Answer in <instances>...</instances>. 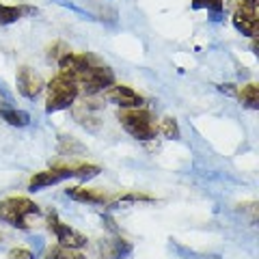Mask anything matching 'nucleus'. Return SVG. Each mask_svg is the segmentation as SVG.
Masks as SVG:
<instances>
[{
    "label": "nucleus",
    "mask_w": 259,
    "mask_h": 259,
    "mask_svg": "<svg viewBox=\"0 0 259 259\" xmlns=\"http://www.w3.org/2000/svg\"><path fill=\"white\" fill-rule=\"evenodd\" d=\"M236 95H238V100L244 108H250V110L259 108V87L255 82H248L244 87H240L236 91Z\"/></svg>",
    "instance_id": "4468645a"
},
{
    "label": "nucleus",
    "mask_w": 259,
    "mask_h": 259,
    "mask_svg": "<svg viewBox=\"0 0 259 259\" xmlns=\"http://www.w3.org/2000/svg\"><path fill=\"white\" fill-rule=\"evenodd\" d=\"M158 134H162L164 139H168V141H177L180 139V125H177V119H173V117H164L162 119V123L158 125Z\"/></svg>",
    "instance_id": "a211bd4d"
},
{
    "label": "nucleus",
    "mask_w": 259,
    "mask_h": 259,
    "mask_svg": "<svg viewBox=\"0 0 259 259\" xmlns=\"http://www.w3.org/2000/svg\"><path fill=\"white\" fill-rule=\"evenodd\" d=\"M223 93H229V95H236V89H233V84H223V87H218Z\"/></svg>",
    "instance_id": "5701e85b"
},
{
    "label": "nucleus",
    "mask_w": 259,
    "mask_h": 259,
    "mask_svg": "<svg viewBox=\"0 0 259 259\" xmlns=\"http://www.w3.org/2000/svg\"><path fill=\"white\" fill-rule=\"evenodd\" d=\"M102 168L95 166V164H78V166H71V177H78V180H91V177H95L97 173H100Z\"/></svg>",
    "instance_id": "aec40b11"
},
{
    "label": "nucleus",
    "mask_w": 259,
    "mask_h": 259,
    "mask_svg": "<svg viewBox=\"0 0 259 259\" xmlns=\"http://www.w3.org/2000/svg\"><path fill=\"white\" fill-rule=\"evenodd\" d=\"M259 0H233V26L238 32L246 35L250 39L257 37L259 28Z\"/></svg>",
    "instance_id": "39448f33"
},
{
    "label": "nucleus",
    "mask_w": 259,
    "mask_h": 259,
    "mask_svg": "<svg viewBox=\"0 0 259 259\" xmlns=\"http://www.w3.org/2000/svg\"><path fill=\"white\" fill-rule=\"evenodd\" d=\"M0 119L7 121L13 127H26L30 123V115L24 110H15V108H3L0 110Z\"/></svg>",
    "instance_id": "2eb2a0df"
},
{
    "label": "nucleus",
    "mask_w": 259,
    "mask_h": 259,
    "mask_svg": "<svg viewBox=\"0 0 259 259\" xmlns=\"http://www.w3.org/2000/svg\"><path fill=\"white\" fill-rule=\"evenodd\" d=\"M48 229H50L54 236H56V242H59L61 246H67V248H82L87 246V236L84 233L76 231L74 227L61 223V218L56 212H50L48 214Z\"/></svg>",
    "instance_id": "423d86ee"
},
{
    "label": "nucleus",
    "mask_w": 259,
    "mask_h": 259,
    "mask_svg": "<svg viewBox=\"0 0 259 259\" xmlns=\"http://www.w3.org/2000/svg\"><path fill=\"white\" fill-rule=\"evenodd\" d=\"M65 194L71 201H78V203H89V205H108L110 197L104 190H95V188H82V186H74V188H67Z\"/></svg>",
    "instance_id": "f8f14e48"
},
{
    "label": "nucleus",
    "mask_w": 259,
    "mask_h": 259,
    "mask_svg": "<svg viewBox=\"0 0 259 259\" xmlns=\"http://www.w3.org/2000/svg\"><path fill=\"white\" fill-rule=\"evenodd\" d=\"M0 100H3V97H0Z\"/></svg>",
    "instance_id": "b1692460"
},
{
    "label": "nucleus",
    "mask_w": 259,
    "mask_h": 259,
    "mask_svg": "<svg viewBox=\"0 0 259 259\" xmlns=\"http://www.w3.org/2000/svg\"><path fill=\"white\" fill-rule=\"evenodd\" d=\"M119 123L130 136L136 141H153L158 136V123L153 115L145 108H121L119 110Z\"/></svg>",
    "instance_id": "f257e3e1"
},
{
    "label": "nucleus",
    "mask_w": 259,
    "mask_h": 259,
    "mask_svg": "<svg viewBox=\"0 0 259 259\" xmlns=\"http://www.w3.org/2000/svg\"><path fill=\"white\" fill-rule=\"evenodd\" d=\"M7 259H35V257H32V253L28 248H11Z\"/></svg>",
    "instance_id": "412c9836"
},
{
    "label": "nucleus",
    "mask_w": 259,
    "mask_h": 259,
    "mask_svg": "<svg viewBox=\"0 0 259 259\" xmlns=\"http://www.w3.org/2000/svg\"><path fill=\"white\" fill-rule=\"evenodd\" d=\"M106 100L110 104H115L119 108H143V95H139L134 89H130L125 84H112L106 89Z\"/></svg>",
    "instance_id": "9d476101"
},
{
    "label": "nucleus",
    "mask_w": 259,
    "mask_h": 259,
    "mask_svg": "<svg viewBox=\"0 0 259 259\" xmlns=\"http://www.w3.org/2000/svg\"><path fill=\"white\" fill-rule=\"evenodd\" d=\"M30 9H24V7H9V5H0V24H13Z\"/></svg>",
    "instance_id": "6ab92c4d"
},
{
    "label": "nucleus",
    "mask_w": 259,
    "mask_h": 259,
    "mask_svg": "<svg viewBox=\"0 0 259 259\" xmlns=\"http://www.w3.org/2000/svg\"><path fill=\"white\" fill-rule=\"evenodd\" d=\"M46 89H48V100H46V112L48 115L74 106L76 97L80 95L76 80L71 76H67V74H63V71L56 78H52L50 84H48Z\"/></svg>",
    "instance_id": "f03ea898"
},
{
    "label": "nucleus",
    "mask_w": 259,
    "mask_h": 259,
    "mask_svg": "<svg viewBox=\"0 0 259 259\" xmlns=\"http://www.w3.org/2000/svg\"><path fill=\"white\" fill-rule=\"evenodd\" d=\"M65 52H67V48H65L63 44H56L54 48H50V54H48V56H50V59H56V61H59Z\"/></svg>",
    "instance_id": "4be33fe9"
},
{
    "label": "nucleus",
    "mask_w": 259,
    "mask_h": 259,
    "mask_svg": "<svg viewBox=\"0 0 259 259\" xmlns=\"http://www.w3.org/2000/svg\"><path fill=\"white\" fill-rule=\"evenodd\" d=\"M192 9H207L212 13V20L218 22L223 18V11H225V3L223 0H192Z\"/></svg>",
    "instance_id": "dca6fc26"
},
{
    "label": "nucleus",
    "mask_w": 259,
    "mask_h": 259,
    "mask_svg": "<svg viewBox=\"0 0 259 259\" xmlns=\"http://www.w3.org/2000/svg\"><path fill=\"white\" fill-rule=\"evenodd\" d=\"M41 214V209L35 201H30L26 197H9L0 203V221L9 223L15 229L28 231V216H37Z\"/></svg>",
    "instance_id": "7ed1b4c3"
},
{
    "label": "nucleus",
    "mask_w": 259,
    "mask_h": 259,
    "mask_svg": "<svg viewBox=\"0 0 259 259\" xmlns=\"http://www.w3.org/2000/svg\"><path fill=\"white\" fill-rule=\"evenodd\" d=\"M74 119L78 121L82 127H87L89 132H97L102 125V104L100 102H91L84 97L82 104L74 106Z\"/></svg>",
    "instance_id": "6e6552de"
},
{
    "label": "nucleus",
    "mask_w": 259,
    "mask_h": 259,
    "mask_svg": "<svg viewBox=\"0 0 259 259\" xmlns=\"http://www.w3.org/2000/svg\"><path fill=\"white\" fill-rule=\"evenodd\" d=\"M71 177V166H59V168H50V171H39L30 177L28 182V188L35 192V190H41V188H48V186H54L63 180Z\"/></svg>",
    "instance_id": "9b49d317"
},
{
    "label": "nucleus",
    "mask_w": 259,
    "mask_h": 259,
    "mask_svg": "<svg viewBox=\"0 0 259 259\" xmlns=\"http://www.w3.org/2000/svg\"><path fill=\"white\" fill-rule=\"evenodd\" d=\"M97 63H100V61H97L93 54H89V52L78 54V52L67 50V52H65L61 59H59V67H61L63 74L76 78L78 74H82L84 69H89L91 65H97Z\"/></svg>",
    "instance_id": "1a4fd4ad"
},
{
    "label": "nucleus",
    "mask_w": 259,
    "mask_h": 259,
    "mask_svg": "<svg viewBox=\"0 0 259 259\" xmlns=\"http://www.w3.org/2000/svg\"><path fill=\"white\" fill-rule=\"evenodd\" d=\"M15 82H18L20 95H24L26 100H37V97L41 95V91L46 89L44 78L39 76L35 69H30V67H20Z\"/></svg>",
    "instance_id": "0eeeda50"
},
{
    "label": "nucleus",
    "mask_w": 259,
    "mask_h": 259,
    "mask_svg": "<svg viewBox=\"0 0 259 259\" xmlns=\"http://www.w3.org/2000/svg\"><path fill=\"white\" fill-rule=\"evenodd\" d=\"M74 80H76L80 93L84 97H93L115 84V71L106 67V65L97 63V65H91L89 69H84L82 74H78Z\"/></svg>",
    "instance_id": "20e7f679"
},
{
    "label": "nucleus",
    "mask_w": 259,
    "mask_h": 259,
    "mask_svg": "<svg viewBox=\"0 0 259 259\" xmlns=\"http://www.w3.org/2000/svg\"><path fill=\"white\" fill-rule=\"evenodd\" d=\"M46 259H87L82 253H78V248H67V246H50L46 250Z\"/></svg>",
    "instance_id": "f3484780"
},
{
    "label": "nucleus",
    "mask_w": 259,
    "mask_h": 259,
    "mask_svg": "<svg viewBox=\"0 0 259 259\" xmlns=\"http://www.w3.org/2000/svg\"><path fill=\"white\" fill-rule=\"evenodd\" d=\"M97 253L102 259H123L132 253V244L123 238H110V240H102L97 246Z\"/></svg>",
    "instance_id": "ddd939ff"
}]
</instances>
